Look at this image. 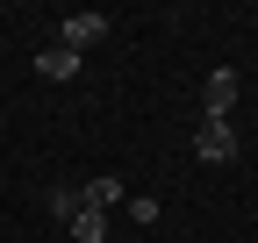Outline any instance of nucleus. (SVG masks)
I'll return each mask as SVG.
<instances>
[{
  "instance_id": "f257e3e1",
  "label": "nucleus",
  "mask_w": 258,
  "mask_h": 243,
  "mask_svg": "<svg viewBox=\"0 0 258 243\" xmlns=\"http://www.w3.org/2000/svg\"><path fill=\"white\" fill-rule=\"evenodd\" d=\"M194 158H201V165H230V158H237V129H230V122H201Z\"/></svg>"
},
{
  "instance_id": "f03ea898",
  "label": "nucleus",
  "mask_w": 258,
  "mask_h": 243,
  "mask_svg": "<svg viewBox=\"0 0 258 243\" xmlns=\"http://www.w3.org/2000/svg\"><path fill=\"white\" fill-rule=\"evenodd\" d=\"M201 107H208V122H230V107H237V72H208L201 79Z\"/></svg>"
},
{
  "instance_id": "7ed1b4c3",
  "label": "nucleus",
  "mask_w": 258,
  "mask_h": 243,
  "mask_svg": "<svg viewBox=\"0 0 258 243\" xmlns=\"http://www.w3.org/2000/svg\"><path fill=\"white\" fill-rule=\"evenodd\" d=\"M101 36H108V15H64V36L57 43L64 50H86V43H101Z\"/></svg>"
},
{
  "instance_id": "20e7f679",
  "label": "nucleus",
  "mask_w": 258,
  "mask_h": 243,
  "mask_svg": "<svg viewBox=\"0 0 258 243\" xmlns=\"http://www.w3.org/2000/svg\"><path fill=\"white\" fill-rule=\"evenodd\" d=\"M79 200L93 207V215H108V207H122V179H115V172H101L93 186H79Z\"/></svg>"
},
{
  "instance_id": "39448f33",
  "label": "nucleus",
  "mask_w": 258,
  "mask_h": 243,
  "mask_svg": "<svg viewBox=\"0 0 258 243\" xmlns=\"http://www.w3.org/2000/svg\"><path fill=\"white\" fill-rule=\"evenodd\" d=\"M36 72H43V79H79V50H64V43L36 50Z\"/></svg>"
},
{
  "instance_id": "423d86ee",
  "label": "nucleus",
  "mask_w": 258,
  "mask_h": 243,
  "mask_svg": "<svg viewBox=\"0 0 258 243\" xmlns=\"http://www.w3.org/2000/svg\"><path fill=\"white\" fill-rule=\"evenodd\" d=\"M64 229H72L79 243H108V215H93V207H79V215L64 222Z\"/></svg>"
},
{
  "instance_id": "0eeeda50",
  "label": "nucleus",
  "mask_w": 258,
  "mask_h": 243,
  "mask_svg": "<svg viewBox=\"0 0 258 243\" xmlns=\"http://www.w3.org/2000/svg\"><path fill=\"white\" fill-rule=\"evenodd\" d=\"M43 207H50L57 222H72L79 207H86V200H79V186H50V193H43Z\"/></svg>"
}]
</instances>
